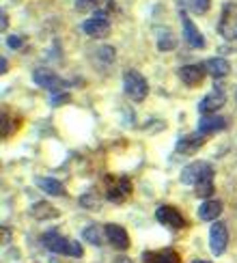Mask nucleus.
<instances>
[{"label":"nucleus","instance_id":"1","mask_svg":"<svg viewBox=\"0 0 237 263\" xmlns=\"http://www.w3.org/2000/svg\"><path fill=\"white\" fill-rule=\"evenodd\" d=\"M123 91L132 102H143L149 95V84L145 80V76L136 69H127L123 73Z\"/></svg>","mask_w":237,"mask_h":263},{"label":"nucleus","instance_id":"2","mask_svg":"<svg viewBox=\"0 0 237 263\" xmlns=\"http://www.w3.org/2000/svg\"><path fill=\"white\" fill-rule=\"evenodd\" d=\"M209 177H213V166L205 160H194L181 171V181L186 185H196L199 181L209 179Z\"/></svg>","mask_w":237,"mask_h":263},{"label":"nucleus","instance_id":"3","mask_svg":"<svg viewBox=\"0 0 237 263\" xmlns=\"http://www.w3.org/2000/svg\"><path fill=\"white\" fill-rule=\"evenodd\" d=\"M32 80H35L37 86H43V89H48V91H65L69 86L67 80H63L58 73H54L50 69H43V67H37L35 71H32Z\"/></svg>","mask_w":237,"mask_h":263},{"label":"nucleus","instance_id":"4","mask_svg":"<svg viewBox=\"0 0 237 263\" xmlns=\"http://www.w3.org/2000/svg\"><path fill=\"white\" fill-rule=\"evenodd\" d=\"M155 220L162 224V227H166L170 229V231H179V229L186 227V220H183V216L179 214L177 207H172V205H162L155 210Z\"/></svg>","mask_w":237,"mask_h":263},{"label":"nucleus","instance_id":"5","mask_svg":"<svg viewBox=\"0 0 237 263\" xmlns=\"http://www.w3.org/2000/svg\"><path fill=\"white\" fill-rule=\"evenodd\" d=\"M226 244H229V231H226V224L213 222L211 229H209V250L215 257H220L226 250Z\"/></svg>","mask_w":237,"mask_h":263},{"label":"nucleus","instance_id":"6","mask_svg":"<svg viewBox=\"0 0 237 263\" xmlns=\"http://www.w3.org/2000/svg\"><path fill=\"white\" fill-rule=\"evenodd\" d=\"M82 30L93 39H102L110 32V20H108L104 13H95L93 17H89L82 24Z\"/></svg>","mask_w":237,"mask_h":263},{"label":"nucleus","instance_id":"7","mask_svg":"<svg viewBox=\"0 0 237 263\" xmlns=\"http://www.w3.org/2000/svg\"><path fill=\"white\" fill-rule=\"evenodd\" d=\"M132 194V181L127 177H116V179H110V185H108V201L112 203H123L127 196Z\"/></svg>","mask_w":237,"mask_h":263},{"label":"nucleus","instance_id":"8","mask_svg":"<svg viewBox=\"0 0 237 263\" xmlns=\"http://www.w3.org/2000/svg\"><path fill=\"white\" fill-rule=\"evenodd\" d=\"M181 24H183V39L188 41V46L190 48H205V39H203V35H201V30L194 26V22L188 17V13L186 11H181Z\"/></svg>","mask_w":237,"mask_h":263},{"label":"nucleus","instance_id":"9","mask_svg":"<svg viewBox=\"0 0 237 263\" xmlns=\"http://www.w3.org/2000/svg\"><path fill=\"white\" fill-rule=\"evenodd\" d=\"M224 102H226V95L220 89H213L211 93H207L199 102V112L201 115H215L224 106Z\"/></svg>","mask_w":237,"mask_h":263},{"label":"nucleus","instance_id":"10","mask_svg":"<svg viewBox=\"0 0 237 263\" xmlns=\"http://www.w3.org/2000/svg\"><path fill=\"white\" fill-rule=\"evenodd\" d=\"M104 233H106V239L110 242V246H114L116 250H127L129 248V235L121 224H106Z\"/></svg>","mask_w":237,"mask_h":263},{"label":"nucleus","instance_id":"11","mask_svg":"<svg viewBox=\"0 0 237 263\" xmlns=\"http://www.w3.org/2000/svg\"><path fill=\"white\" fill-rule=\"evenodd\" d=\"M226 127V119L220 115H203L199 121V132L201 134H215Z\"/></svg>","mask_w":237,"mask_h":263},{"label":"nucleus","instance_id":"12","mask_svg":"<svg viewBox=\"0 0 237 263\" xmlns=\"http://www.w3.org/2000/svg\"><path fill=\"white\" fill-rule=\"evenodd\" d=\"M43 246H46L48 250H52V253L67 255V253H69V246H71V239H65V237H61L58 233L48 231L46 235H43Z\"/></svg>","mask_w":237,"mask_h":263},{"label":"nucleus","instance_id":"13","mask_svg":"<svg viewBox=\"0 0 237 263\" xmlns=\"http://www.w3.org/2000/svg\"><path fill=\"white\" fill-rule=\"evenodd\" d=\"M177 73H179V80H181L183 84H188V86L201 84V82H203V76H205L201 65H186V67H181Z\"/></svg>","mask_w":237,"mask_h":263},{"label":"nucleus","instance_id":"14","mask_svg":"<svg viewBox=\"0 0 237 263\" xmlns=\"http://www.w3.org/2000/svg\"><path fill=\"white\" fill-rule=\"evenodd\" d=\"M203 69L207 71L209 76H213V78H224L226 73H231V63L226 61V59H220V57H215V59H209V61H205Z\"/></svg>","mask_w":237,"mask_h":263},{"label":"nucleus","instance_id":"15","mask_svg":"<svg viewBox=\"0 0 237 263\" xmlns=\"http://www.w3.org/2000/svg\"><path fill=\"white\" fill-rule=\"evenodd\" d=\"M143 261L145 263H179V255L175 250L164 248V250H157V253H143Z\"/></svg>","mask_w":237,"mask_h":263},{"label":"nucleus","instance_id":"16","mask_svg":"<svg viewBox=\"0 0 237 263\" xmlns=\"http://www.w3.org/2000/svg\"><path fill=\"white\" fill-rule=\"evenodd\" d=\"M30 216L37 218V220H54V218L58 216V212H56V207L50 205L48 201H39L30 207Z\"/></svg>","mask_w":237,"mask_h":263},{"label":"nucleus","instance_id":"17","mask_svg":"<svg viewBox=\"0 0 237 263\" xmlns=\"http://www.w3.org/2000/svg\"><path fill=\"white\" fill-rule=\"evenodd\" d=\"M220 214H222V203L220 201L209 199V201H205L199 207V218H201V220H205V222H213Z\"/></svg>","mask_w":237,"mask_h":263},{"label":"nucleus","instance_id":"18","mask_svg":"<svg viewBox=\"0 0 237 263\" xmlns=\"http://www.w3.org/2000/svg\"><path fill=\"white\" fill-rule=\"evenodd\" d=\"M37 188H41L46 194H52V196H67V190L61 181H56L54 177H39L37 181Z\"/></svg>","mask_w":237,"mask_h":263},{"label":"nucleus","instance_id":"19","mask_svg":"<svg viewBox=\"0 0 237 263\" xmlns=\"http://www.w3.org/2000/svg\"><path fill=\"white\" fill-rule=\"evenodd\" d=\"M203 136L199 134H190V136H186V138H181L179 142H177V151L179 153H186V156H192V153L194 151H196V149H201L203 147Z\"/></svg>","mask_w":237,"mask_h":263},{"label":"nucleus","instance_id":"20","mask_svg":"<svg viewBox=\"0 0 237 263\" xmlns=\"http://www.w3.org/2000/svg\"><path fill=\"white\" fill-rule=\"evenodd\" d=\"M220 32H222V37L224 39H237V17L231 15H222V22H220Z\"/></svg>","mask_w":237,"mask_h":263},{"label":"nucleus","instance_id":"21","mask_svg":"<svg viewBox=\"0 0 237 263\" xmlns=\"http://www.w3.org/2000/svg\"><path fill=\"white\" fill-rule=\"evenodd\" d=\"M213 177H209V179H203V181H199L196 185H194V194L199 196V199H207V196H211L213 194Z\"/></svg>","mask_w":237,"mask_h":263},{"label":"nucleus","instance_id":"22","mask_svg":"<svg viewBox=\"0 0 237 263\" xmlns=\"http://www.w3.org/2000/svg\"><path fill=\"white\" fill-rule=\"evenodd\" d=\"M186 5H188V9L192 11V13L203 15V13H207L209 11L211 0H186Z\"/></svg>","mask_w":237,"mask_h":263},{"label":"nucleus","instance_id":"23","mask_svg":"<svg viewBox=\"0 0 237 263\" xmlns=\"http://www.w3.org/2000/svg\"><path fill=\"white\" fill-rule=\"evenodd\" d=\"M84 239H86V242H91V244H95V246H102L100 229H97V227H86L84 229Z\"/></svg>","mask_w":237,"mask_h":263},{"label":"nucleus","instance_id":"24","mask_svg":"<svg viewBox=\"0 0 237 263\" xmlns=\"http://www.w3.org/2000/svg\"><path fill=\"white\" fill-rule=\"evenodd\" d=\"M80 203L84 205V207H93V210H100L102 207V201L97 199L95 194H91V192H86V194H82V199H80Z\"/></svg>","mask_w":237,"mask_h":263},{"label":"nucleus","instance_id":"25","mask_svg":"<svg viewBox=\"0 0 237 263\" xmlns=\"http://www.w3.org/2000/svg\"><path fill=\"white\" fill-rule=\"evenodd\" d=\"M157 48H160V50H172V48H175V39H172L170 35H166L164 39L160 37V41H157Z\"/></svg>","mask_w":237,"mask_h":263},{"label":"nucleus","instance_id":"26","mask_svg":"<svg viewBox=\"0 0 237 263\" xmlns=\"http://www.w3.org/2000/svg\"><path fill=\"white\" fill-rule=\"evenodd\" d=\"M22 37H17V35H11V37H7V46L9 48H13V50H17V48H22Z\"/></svg>","mask_w":237,"mask_h":263},{"label":"nucleus","instance_id":"27","mask_svg":"<svg viewBox=\"0 0 237 263\" xmlns=\"http://www.w3.org/2000/svg\"><path fill=\"white\" fill-rule=\"evenodd\" d=\"M100 54H104L102 59H104L106 63H112V61H114V48H102Z\"/></svg>","mask_w":237,"mask_h":263},{"label":"nucleus","instance_id":"28","mask_svg":"<svg viewBox=\"0 0 237 263\" xmlns=\"http://www.w3.org/2000/svg\"><path fill=\"white\" fill-rule=\"evenodd\" d=\"M7 67H9V65H7V59H3V61H0V71L7 73Z\"/></svg>","mask_w":237,"mask_h":263},{"label":"nucleus","instance_id":"29","mask_svg":"<svg viewBox=\"0 0 237 263\" xmlns=\"http://www.w3.org/2000/svg\"><path fill=\"white\" fill-rule=\"evenodd\" d=\"M7 24H9V20H7V15H5V13H3V30H5V28H7Z\"/></svg>","mask_w":237,"mask_h":263},{"label":"nucleus","instance_id":"30","mask_svg":"<svg viewBox=\"0 0 237 263\" xmlns=\"http://www.w3.org/2000/svg\"><path fill=\"white\" fill-rule=\"evenodd\" d=\"M118 263H132V261H129V259H121V261H118Z\"/></svg>","mask_w":237,"mask_h":263},{"label":"nucleus","instance_id":"31","mask_svg":"<svg viewBox=\"0 0 237 263\" xmlns=\"http://www.w3.org/2000/svg\"><path fill=\"white\" fill-rule=\"evenodd\" d=\"M192 263H209V261H192Z\"/></svg>","mask_w":237,"mask_h":263}]
</instances>
